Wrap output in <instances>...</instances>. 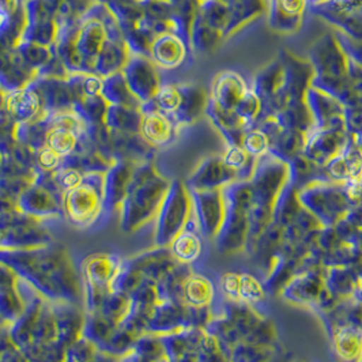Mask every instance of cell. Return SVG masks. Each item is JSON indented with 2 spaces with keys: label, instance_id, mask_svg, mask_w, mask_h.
Segmentation results:
<instances>
[{
  "label": "cell",
  "instance_id": "cell-10",
  "mask_svg": "<svg viewBox=\"0 0 362 362\" xmlns=\"http://www.w3.org/2000/svg\"><path fill=\"white\" fill-rule=\"evenodd\" d=\"M206 112L211 119L213 124L228 141V146H241L245 131L248 129L247 124L238 117L235 110H226L219 108L216 103L210 98L207 100Z\"/></svg>",
  "mask_w": 362,
  "mask_h": 362
},
{
  "label": "cell",
  "instance_id": "cell-12",
  "mask_svg": "<svg viewBox=\"0 0 362 362\" xmlns=\"http://www.w3.org/2000/svg\"><path fill=\"white\" fill-rule=\"evenodd\" d=\"M285 85V66L281 59L272 62L266 69L255 76L254 85L251 86L262 98L263 105L281 93Z\"/></svg>",
  "mask_w": 362,
  "mask_h": 362
},
{
  "label": "cell",
  "instance_id": "cell-3",
  "mask_svg": "<svg viewBox=\"0 0 362 362\" xmlns=\"http://www.w3.org/2000/svg\"><path fill=\"white\" fill-rule=\"evenodd\" d=\"M305 103L313 119V128L317 129H346L344 105L337 98L309 86Z\"/></svg>",
  "mask_w": 362,
  "mask_h": 362
},
{
  "label": "cell",
  "instance_id": "cell-1",
  "mask_svg": "<svg viewBox=\"0 0 362 362\" xmlns=\"http://www.w3.org/2000/svg\"><path fill=\"white\" fill-rule=\"evenodd\" d=\"M309 59L313 69L310 86L337 98L344 107H357L349 89V57L338 44L334 33H327L312 45Z\"/></svg>",
  "mask_w": 362,
  "mask_h": 362
},
{
  "label": "cell",
  "instance_id": "cell-5",
  "mask_svg": "<svg viewBox=\"0 0 362 362\" xmlns=\"http://www.w3.org/2000/svg\"><path fill=\"white\" fill-rule=\"evenodd\" d=\"M180 127L176 120L157 108L142 109L141 132L147 142L154 146L170 144Z\"/></svg>",
  "mask_w": 362,
  "mask_h": 362
},
{
  "label": "cell",
  "instance_id": "cell-26",
  "mask_svg": "<svg viewBox=\"0 0 362 362\" xmlns=\"http://www.w3.org/2000/svg\"><path fill=\"white\" fill-rule=\"evenodd\" d=\"M344 128L347 135L362 136V105L344 107Z\"/></svg>",
  "mask_w": 362,
  "mask_h": 362
},
{
  "label": "cell",
  "instance_id": "cell-22",
  "mask_svg": "<svg viewBox=\"0 0 362 362\" xmlns=\"http://www.w3.org/2000/svg\"><path fill=\"white\" fill-rule=\"evenodd\" d=\"M104 94L109 98V101L116 103V104H129L128 97L129 98H135L132 97L134 94L129 90L126 79H123L120 76V74H115L112 78H109L107 83L103 88Z\"/></svg>",
  "mask_w": 362,
  "mask_h": 362
},
{
  "label": "cell",
  "instance_id": "cell-9",
  "mask_svg": "<svg viewBox=\"0 0 362 362\" xmlns=\"http://www.w3.org/2000/svg\"><path fill=\"white\" fill-rule=\"evenodd\" d=\"M100 194L93 182L82 181L67 194V211L74 222H88L100 207Z\"/></svg>",
  "mask_w": 362,
  "mask_h": 362
},
{
  "label": "cell",
  "instance_id": "cell-8",
  "mask_svg": "<svg viewBox=\"0 0 362 362\" xmlns=\"http://www.w3.org/2000/svg\"><path fill=\"white\" fill-rule=\"evenodd\" d=\"M187 41L179 35L168 32L154 38L150 54L153 63L163 69H176L187 56Z\"/></svg>",
  "mask_w": 362,
  "mask_h": 362
},
{
  "label": "cell",
  "instance_id": "cell-6",
  "mask_svg": "<svg viewBox=\"0 0 362 362\" xmlns=\"http://www.w3.org/2000/svg\"><path fill=\"white\" fill-rule=\"evenodd\" d=\"M308 7V0H270V26L279 33L297 32Z\"/></svg>",
  "mask_w": 362,
  "mask_h": 362
},
{
  "label": "cell",
  "instance_id": "cell-17",
  "mask_svg": "<svg viewBox=\"0 0 362 362\" xmlns=\"http://www.w3.org/2000/svg\"><path fill=\"white\" fill-rule=\"evenodd\" d=\"M274 117L282 128L297 129L304 134H308L309 131L313 128V119L305 101L284 109L282 112L276 113Z\"/></svg>",
  "mask_w": 362,
  "mask_h": 362
},
{
  "label": "cell",
  "instance_id": "cell-7",
  "mask_svg": "<svg viewBox=\"0 0 362 362\" xmlns=\"http://www.w3.org/2000/svg\"><path fill=\"white\" fill-rule=\"evenodd\" d=\"M248 88L250 86H247L240 74L223 71L218 74L213 81L210 100L216 103L219 108L235 110Z\"/></svg>",
  "mask_w": 362,
  "mask_h": 362
},
{
  "label": "cell",
  "instance_id": "cell-30",
  "mask_svg": "<svg viewBox=\"0 0 362 362\" xmlns=\"http://www.w3.org/2000/svg\"><path fill=\"white\" fill-rule=\"evenodd\" d=\"M218 1H222V3H225V4H229V6H232V4H235L237 0H218Z\"/></svg>",
  "mask_w": 362,
  "mask_h": 362
},
{
  "label": "cell",
  "instance_id": "cell-15",
  "mask_svg": "<svg viewBox=\"0 0 362 362\" xmlns=\"http://www.w3.org/2000/svg\"><path fill=\"white\" fill-rule=\"evenodd\" d=\"M6 107L10 115L22 122H28L35 117L40 109V98L35 91L18 90L8 94Z\"/></svg>",
  "mask_w": 362,
  "mask_h": 362
},
{
  "label": "cell",
  "instance_id": "cell-2",
  "mask_svg": "<svg viewBox=\"0 0 362 362\" xmlns=\"http://www.w3.org/2000/svg\"><path fill=\"white\" fill-rule=\"evenodd\" d=\"M346 141V129L312 128L305 136L303 156L317 166H325L341 153Z\"/></svg>",
  "mask_w": 362,
  "mask_h": 362
},
{
  "label": "cell",
  "instance_id": "cell-27",
  "mask_svg": "<svg viewBox=\"0 0 362 362\" xmlns=\"http://www.w3.org/2000/svg\"><path fill=\"white\" fill-rule=\"evenodd\" d=\"M38 158H40V163L45 169H54V168L59 165V161H60V156L57 153H54L52 148L47 147V146L41 150Z\"/></svg>",
  "mask_w": 362,
  "mask_h": 362
},
{
  "label": "cell",
  "instance_id": "cell-29",
  "mask_svg": "<svg viewBox=\"0 0 362 362\" xmlns=\"http://www.w3.org/2000/svg\"><path fill=\"white\" fill-rule=\"evenodd\" d=\"M329 0H308L309 7L310 6H320V4H325V3H328Z\"/></svg>",
  "mask_w": 362,
  "mask_h": 362
},
{
  "label": "cell",
  "instance_id": "cell-13",
  "mask_svg": "<svg viewBox=\"0 0 362 362\" xmlns=\"http://www.w3.org/2000/svg\"><path fill=\"white\" fill-rule=\"evenodd\" d=\"M305 136L307 134L301 131L282 128L281 132L272 139L269 153L282 163H291L296 157L303 154Z\"/></svg>",
  "mask_w": 362,
  "mask_h": 362
},
{
  "label": "cell",
  "instance_id": "cell-16",
  "mask_svg": "<svg viewBox=\"0 0 362 362\" xmlns=\"http://www.w3.org/2000/svg\"><path fill=\"white\" fill-rule=\"evenodd\" d=\"M223 35L219 33L216 29H213L210 25L204 22V19L197 13V17L194 19V23L191 26L189 40L194 47V49L200 54L211 52L218 44L222 41Z\"/></svg>",
  "mask_w": 362,
  "mask_h": 362
},
{
  "label": "cell",
  "instance_id": "cell-24",
  "mask_svg": "<svg viewBox=\"0 0 362 362\" xmlns=\"http://www.w3.org/2000/svg\"><path fill=\"white\" fill-rule=\"evenodd\" d=\"M334 36L341 45V48L344 49L346 56L362 67V41H356L339 30H335Z\"/></svg>",
  "mask_w": 362,
  "mask_h": 362
},
{
  "label": "cell",
  "instance_id": "cell-18",
  "mask_svg": "<svg viewBox=\"0 0 362 362\" xmlns=\"http://www.w3.org/2000/svg\"><path fill=\"white\" fill-rule=\"evenodd\" d=\"M264 0H237L235 4L230 6V22L226 29V36L232 35L244 23L262 14L264 11Z\"/></svg>",
  "mask_w": 362,
  "mask_h": 362
},
{
  "label": "cell",
  "instance_id": "cell-21",
  "mask_svg": "<svg viewBox=\"0 0 362 362\" xmlns=\"http://www.w3.org/2000/svg\"><path fill=\"white\" fill-rule=\"evenodd\" d=\"M75 145H76V131H73L70 128L54 126L47 136V147L52 148L60 157L70 154L75 148Z\"/></svg>",
  "mask_w": 362,
  "mask_h": 362
},
{
  "label": "cell",
  "instance_id": "cell-11",
  "mask_svg": "<svg viewBox=\"0 0 362 362\" xmlns=\"http://www.w3.org/2000/svg\"><path fill=\"white\" fill-rule=\"evenodd\" d=\"M309 10L320 18L326 19L337 30L356 41H362V8L354 11H335L323 6H310Z\"/></svg>",
  "mask_w": 362,
  "mask_h": 362
},
{
  "label": "cell",
  "instance_id": "cell-23",
  "mask_svg": "<svg viewBox=\"0 0 362 362\" xmlns=\"http://www.w3.org/2000/svg\"><path fill=\"white\" fill-rule=\"evenodd\" d=\"M347 81L356 104L362 105V67L351 59L347 63Z\"/></svg>",
  "mask_w": 362,
  "mask_h": 362
},
{
  "label": "cell",
  "instance_id": "cell-20",
  "mask_svg": "<svg viewBox=\"0 0 362 362\" xmlns=\"http://www.w3.org/2000/svg\"><path fill=\"white\" fill-rule=\"evenodd\" d=\"M272 145V139L270 136L264 132V129L262 127L248 128L244 134L241 146L243 148L251 154L255 158H260L264 154L269 153Z\"/></svg>",
  "mask_w": 362,
  "mask_h": 362
},
{
  "label": "cell",
  "instance_id": "cell-28",
  "mask_svg": "<svg viewBox=\"0 0 362 362\" xmlns=\"http://www.w3.org/2000/svg\"><path fill=\"white\" fill-rule=\"evenodd\" d=\"M60 181V185L67 189V191H71L74 188H76L81 182H82V177L78 175V172L75 170H67L64 172L63 175H60L59 177Z\"/></svg>",
  "mask_w": 362,
  "mask_h": 362
},
{
  "label": "cell",
  "instance_id": "cell-25",
  "mask_svg": "<svg viewBox=\"0 0 362 362\" xmlns=\"http://www.w3.org/2000/svg\"><path fill=\"white\" fill-rule=\"evenodd\" d=\"M199 250V241L195 235H182L176 241V245H175V252L182 260H191L197 257Z\"/></svg>",
  "mask_w": 362,
  "mask_h": 362
},
{
  "label": "cell",
  "instance_id": "cell-4",
  "mask_svg": "<svg viewBox=\"0 0 362 362\" xmlns=\"http://www.w3.org/2000/svg\"><path fill=\"white\" fill-rule=\"evenodd\" d=\"M127 64L126 82L129 90L144 103L151 101L161 88L153 63L138 57L131 62L128 60Z\"/></svg>",
  "mask_w": 362,
  "mask_h": 362
},
{
  "label": "cell",
  "instance_id": "cell-19",
  "mask_svg": "<svg viewBox=\"0 0 362 362\" xmlns=\"http://www.w3.org/2000/svg\"><path fill=\"white\" fill-rule=\"evenodd\" d=\"M221 158L228 168L235 172V175L245 173L247 176L254 172L255 163L257 160L248 154L243 146H228L226 153Z\"/></svg>",
  "mask_w": 362,
  "mask_h": 362
},
{
  "label": "cell",
  "instance_id": "cell-14",
  "mask_svg": "<svg viewBox=\"0 0 362 362\" xmlns=\"http://www.w3.org/2000/svg\"><path fill=\"white\" fill-rule=\"evenodd\" d=\"M181 105L177 113L173 116L179 126L189 124L199 116L200 112L206 109L207 100L203 90L198 86H181Z\"/></svg>",
  "mask_w": 362,
  "mask_h": 362
}]
</instances>
